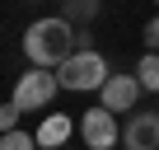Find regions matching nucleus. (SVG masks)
<instances>
[{
  "mask_svg": "<svg viewBox=\"0 0 159 150\" xmlns=\"http://www.w3.org/2000/svg\"><path fill=\"white\" fill-rule=\"evenodd\" d=\"M24 56L33 61V66H42V70H61L70 56H75V24L70 19H38V24H28V33H24Z\"/></svg>",
  "mask_w": 159,
  "mask_h": 150,
  "instance_id": "obj_1",
  "label": "nucleus"
},
{
  "mask_svg": "<svg viewBox=\"0 0 159 150\" xmlns=\"http://www.w3.org/2000/svg\"><path fill=\"white\" fill-rule=\"evenodd\" d=\"M108 61L94 52V47H80L61 70H56V80H61V89H75V94H84V89H103L108 85Z\"/></svg>",
  "mask_w": 159,
  "mask_h": 150,
  "instance_id": "obj_2",
  "label": "nucleus"
},
{
  "mask_svg": "<svg viewBox=\"0 0 159 150\" xmlns=\"http://www.w3.org/2000/svg\"><path fill=\"white\" fill-rule=\"evenodd\" d=\"M56 89H61V80H56L52 70L28 66V70L19 75V85H14V103H19L24 113H33V108H47V103L56 99Z\"/></svg>",
  "mask_w": 159,
  "mask_h": 150,
  "instance_id": "obj_3",
  "label": "nucleus"
},
{
  "mask_svg": "<svg viewBox=\"0 0 159 150\" xmlns=\"http://www.w3.org/2000/svg\"><path fill=\"white\" fill-rule=\"evenodd\" d=\"M80 136H84L89 150H112V145L122 141L117 113H108V108H89L84 117H80Z\"/></svg>",
  "mask_w": 159,
  "mask_h": 150,
  "instance_id": "obj_4",
  "label": "nucleus"
},
{
  "mask_svg": "<svg viewBox=\"0 0 159 150\" xmlns=\"http://www.w3.org/2000/svg\"><path fill=\"white\" fill-rule=\"evenodd\" d=\"M140 80L136 75H108V85L98 89V108H108V113H136V103H140Z\"/></svg>",
  "mask_w": 159,
  "mask_h": 150,
  "instance_id": "obj_5",
  "label": "nucleus"
},
{
  "mask_svg": "<svg viewBox=\"0 0 159 150\" xmlns=\"http://www.w3.org/2000/svg\"><path fill=\"white\" fill-rule=\"evenodd\" d=\"M122 145L126 150H159V113L150 108H136L122 127Z\"/></svg>",
  "mask_w": 159,
  "mask_h": 150,
  "instance_id": "obj_6",
  "label": "nucleus"
},
{
  "mask_svg": "<svg viewBox=\"0 0 159 150\" xmlns=\"http://www.w3.org/2000/svg\"><path fill=\"white\" fill-rule=\"evenodd\" d=\"M70 131H75V122H70L66 113H47V122L38 127V145H42V150H66Z\"/></svg>",
  "mask_w": 159,
  "mask_h": 150,
  "instance_id": "obj_7",
  "label": "nucleus"
},
{
  "mask_svg": "<svg viewBox=\"0 0 159 150\" xmlns=\"http://www.w3.org/2000/svg\"><path fill=\"white\" fill-rule=\"evenodd\" d=\"M136 80H140L145 94H159V52H145L136 61Z\"/></svg>",
  "mask_w": 159,
  "mask_h": 150,
  "instance_id": "obj_8",
  "label": "nucleus"
},
{
  "mask_svg": "<svg viewBox=\"0 0 159 150\" xmlns=\"http://www.w3.org/2000/svg\"><path fill=\"white\" fill-rule=\"evenodd\" d=\"M0 150H38V136H28V131H5L0 136Z\"/></svg>",
  "mask_w": 159,
  "mask_h": 150,
  "instance_id": "obj_9",
  "label": "nucleus"
},
{
  "mask_svg": "<svg viewBox=\"0 0 159 150\" xmlns=\"http://www.w3.org/2000/svg\"><path fill=\"white\" fill-rule=\"evenodd\" d=\"M19 113H24V108H19L14 99H10V103H0V136H5V131H14V127H19Z\"/></svg>",
  "mask_w": 159,
  "mask_h": 150,
  "instance_id": "obj_10",
  "label": "nucleus"
},
{
  "mask_svg": "<svg viewBox=\"0 0 159 150\" xmlns=\"http://www.w3.org/2000/svg\"><path fill=\"white\" fill-rule=\"evenodd\" d=\"M145 42H150V52H159V14L145 24Z\"/></svg>",
  "mask_w": 159,
  "mask_h": 150,
  "instance_id": "obj_11",
  "label": "nucleus"
},
{
  "mask_svg": "<svg viewBox=\"0 0 159 150\" xmlns=\"http://www.w3.org/2000/svg\"><path fill=\"white\" fill-rule=\"evenodd\" d=\"M154 5H159V0H154Z\"/></svg>",
  "mask_w": 159,
  "mask_h": 150,
  "instance_id": "obj_12",
  "label": "nucleus"
}]
</instances>
